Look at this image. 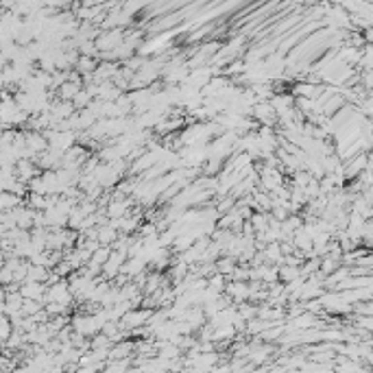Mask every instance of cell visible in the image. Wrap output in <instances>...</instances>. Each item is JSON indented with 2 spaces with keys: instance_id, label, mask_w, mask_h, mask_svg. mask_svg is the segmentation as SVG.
<instances>
[{
  "instance_id": "7a4b0ae2",
  "label": "cell",
  "mask_w": 373,
  "mask_h": 373,
  "mask_svg": "<svg viewBox=\"0 0 373 373\" xmlns=\"http://www.w3.org/2000/svg\"><path fill=\"white\" fill-rule=\"evenodd\" d=\"M216 271L220 273V275H232L233 271H236V262H233V258H220L214 262Z\"/></svg>"
},
{
  "instance_id": "6da1fadb",
  "label": "cell",
  "mask_w": 373,
  "mask_h": 373,
  "mask_svg": "<svg viewBox=\"0 0 373 373\" xmlns=\"http://www.w3.org/2000/svg\"><path fill=\"white\" fill-rule=\"evenodd\" d=\"M42 293H44V286H42L40 281H27V284L22 286V290H20V295L27 299H40Z\"/></svg>"
}]
</instances>
